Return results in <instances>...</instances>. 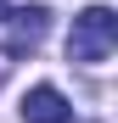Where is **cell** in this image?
Listing matches in <instances>:
<instances>
[{
  "label": "cell",
  "instance_id": "5",
  "mask_svg": "<svg viewBox=\"0 0 118 123\" xmlns=\"http://www.w3.org/2000/svg\"><path fill=\"white\" fill-rule=\"evenodd\" d=\"M0 23H6V0H0Z\"/></svg>",
  "mask_w": 118,
  "mask_h": 123
},
{
  "label": "cell",
  "instance_id": "1",
  "mask_svg": "<svg viewBox=\"0 0 118 123\" xmlns=\"http://www.w3.org/2000/svg\"><path fill=\"white\" fill-rule=\"evenodd\" d=\"M118 45V17L112 6H84L73 17V34H68V62H84V67H101Z\"/></svg>",
  "mask_w": 118,
  "mask_h": 123
},
{
  "label": "cell",
  "instance_id": "3",
  "mask_svg": "<svg viewBox=\"0 0 118 123\" xmlns=\"http://www.w3.org/2000/svg\"><path fill=\"white\" fill-rule=\"evenodd\" d=\"M6 23H11V39H17L11 50H23V45L34 50L45 39V28H51V11L45 6H17V11H6Z\"/></svg>",
  "mask_w": 118,
  "mask_h": 123
},
{
  "label": "cell",
  "instance_id": "2",
  "mask_svg": "<svg viewBox=\"0 0 118 123\" xmlns=\"http://www.w3.org/2000/svg\"><path fill=\"white\" fill-rule=\"evenodd\" d=\"M23 123H73V106L56 84H34L23 95Z\"/></svg>",
  "mask_w": 118,
  "mask_h": 123
},
{
  "label": "cell",
  "instance_id": "4",
  "mask_svg": "<svg viewBox=\"0 0 118 123\" xmlns=\"http://www.w3.org/2000/svg\"><path fill=\"white\" fill-rule=\"evenodd\" d=\"M11 67H17V50H11V45H6V50H0V78H6V73H11Z\"/></svg>",
  "mask_w": 118,
  "mask_h": 123
}]
</instances>
